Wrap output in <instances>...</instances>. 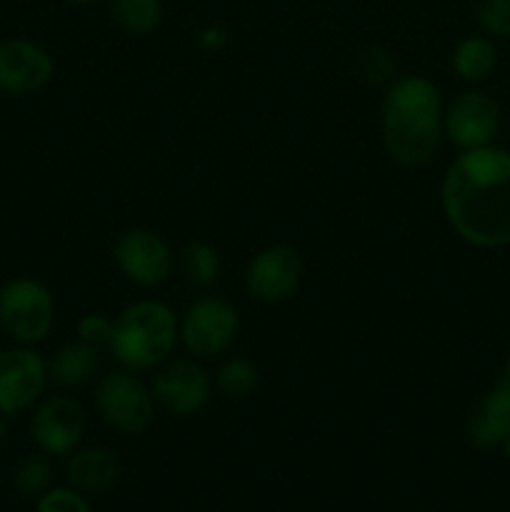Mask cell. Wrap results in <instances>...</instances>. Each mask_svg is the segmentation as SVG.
<instances>
[{
  "mask_svg": "<svg viewBox=\"0 0 510 512\" xmlns=\"http://www.w3.org/2000/svg\"><path fill=\"white\" fill-rule=\"evenodd\" d=\"M228 40L230 30L225 28L223 23H208L195 33V43H198V48L205 50V53H218V50H223L225 45H228Z\"/></svg>",
  "mask_w": 510,
  "mask_h": 512,
  "instance_id": "cell-26",
  "label": "cell"
},
{
  "mask_svg": "<svg viewBox=\"0 0 510 512\" xmlns=\"http://www.w3.org/2000/svg\"><path fill=\"white\" fill-rule=\"evenodd\" d=\"M510 433V385L498 380L473 403L465 418V438L478 450H495Z\"/></svg>",
  "mask_w": 510,
  "mask_h": 512,
  "instance_id": "cell-14",
  "label": "cell"
},
{
  "mask_svg": "<svg viewBox=\"0 0 510 512\" xmlns=\"http://www.w3.org/2000/svg\"><path fill=\"white\" fill-rule=\"evenodd\" d=\"M360 78L370 85H385L388 88L398 78V60L385 45H365L355 58Z\"/></svg>",
  "mask_w": 510,
  "mask_h": 512,
  "instance_id": "cell-22",
  "label": "cell"
},
{
  "mask_svg": "<svg viewBox=\"0 0 510 512\" xmlns=\"http://www.w3.org/2000/svg\"><path fill=\"white\" fill-rule=\"evenodd\" d=\"M48 383V360L33 345L0 350V413L5 418L33 408Z\"/></svg>",
  "mask_w": 510,
  "mask_h": 512,
  "instance_id": "cell-11",
  "label": "cell"
},
{
  "mask_svg": "<svg viewBox=\"0 0 510 512\" xmlns=\"http://www.w3.org/2000/svg\"><path fill=\"white\" fill-rule=\"evenodd\" d=\"M123 465L113 450L103 445L78 448L68 455L65 463V478L83 495H105L120 483Z\"/></svg>",
  "mask_w": 510,
  "mask_h": 512,
  "instance_id": "cell-15",
  "label": "cell"
},
{
  "mask_svg": "<svg viewBox=\"0 0 510 512\" xmlns=\"http://www.w3.org/2000/svg\"><path fill=\"white\" fill-rule=\"evenodd\" d=\"M475 20L490 38H510V0H473Z\"/></svg>",
  "mask_w": 510,
  "mask_h": 512,
  "instance_id": "cell-23",
  "label": "cell"
},
{
  "mask_svg": "<svg viewBox=\"0 0 510 512\" xmlns=\"http://www.w3.org/2000/svg\"><path fill=\"white\" fill-rule=\"evenodd\" d=\"M30 435L40 453L50 458H68L80 448L85 435V410L73 395H48L35 403Z\"/></svg>",
  "mask_w": 510,
  "mask_h": 512,
  "instance_id": "cell-10",
  "label": "cell"
},
{
  "mask_svg": "<svg viewBox=\"0 0 510 512\" xmlns=\"http://www.w3.org/2000/svg\"><path fill=\"white\" fill-rule=\"evenodd\" d=\"M5 438H8V425H5V415L0 413V448L5 445Z\"/></svg>",
  "mask_w": 510,
  "mask_h": 512,
  "instance_id": "cell-27",
  "label": "cell"
},
{
  "mask_svg": "<svg viewBox=\"0 0 510 512\" xmlns=\"http://www.w3.org/2000/svg\"><path fill=\"white\" fill-rule=\"evenodd\" d=\"M35 512H93V508L88 503V495L70 485V488H48L43 495H38Z\"/></svg>",
  "mask_w": 510,
  "mask_h": 512,
  "instance_id": "cell-24",
  "label": "cell"
},
{
  "mask_svg": "<svg viewBox=\"0 0 510 512\" xmlns=\"http://www.w3.org/2000/svg\"><path fill=\"white\" fill-rule=\"evenodd\" d=\"M443 95L428 75H400L380 103V135L400 168H423L443 140Z\"/></svg>",
  "mask_w": 510,
  "mask_h": 512,
  "instance_id": "cell-2",
  "label": "cell"
},
{
  "mask_svg": "<svg viewBox=\"0 0 510 512\" xmlns=\"http://www.w3.org/2000/svg\"><path fill=\"white\" fill-rule=\"evenodd\" d=\"M450 68L465 83H483L498 68V48L490 35H468L450 53Z\"/></svg>",
  "mask_w": 510,
  "mask_h": 512,
  "instance_id": "cell-17",
  "label": "cell"
},
{
  "mask_svg": "<svg viewBox=\"0 0 510 512\" xmlns=\"http://www.w3.org/2000/svg\"><path fill=\"white\" fill-rule=\"evenodd\" d=\"M93 403L98 415L123 435H143L155 423V398L150 385L133 370H110L95 383Z\"/></svg>",
  "mask_w": 510,
  "mask_h": 512,
  "instance_id": "cell-5",
  "label": "cell"
},
{
  "mask_svg": "<svg viewBox=\"0 0 510 512\" xmlns=\"http://www.w3.org/2000/svg\"><path fill=\"white\" fill-rule=\"evenodd\" d=\"M440 208L450 230L480 250L510 245V150H460L445 168Z\"/></svg>",
  "mask_w": 510,
  "mask_h": 512,
  "instance_id": "cell-1",
  "label": "cell"
},
{
  "mask_svg": "<svg viewBox=\"0 0 510 512\" xmlns=\"http://www.w3.org/2000/svg\"><path fill=\"white\" fill-rule=\"evenodd\" d=\"M303 273L305 263L298 248L288 243H273L260 248L248 260L243 283L250 298L258 300V303L280 305L298 293Z\"/></svg>",
  "mask_w": 510,
  "mask_h": 512,
  "instance_id": "cell-9",
  "label": "cell"
},
{
  "mask_svg": "<svg viewBox=\"0 0 510 512\" xmlns=\"http://www.w3.org/2000/svg\"><path fill=\"white\" fill-rule=\"evenodd\" d=\"M108 13L125 35L145 38L163 23V0H108Z\"/></svg>",
  "mask_w": 510,
  "mask_h": 512,
  "instance_id": "cell-18",
  "label": "cell"
},
{
  "mask_svg": "<svg viewBox=\"0 0 510 512\" xmlns=\"http://www.w3.org/2000/svg\"><path fill=\"white\" fill-rule=\"evenodd\" d=\"M65 3H73V5H93L98 0H65Z\"/></svg>",
  "mask_w": 510,
  "mask_h": 512,
  "instance_id": "cell-29",
  "label": "cell"
},
{
  "mask_svg": "<svg viewBox=\"0 0 510 512\" xmlns=\"http://www.w3.org/2000/svg\"><path fill=\"white\" fill-rule=\"evenodd\" d=\"M15 490L23 495H43L53 488V460L45 453H30L18 463L13 473Z\"/></svg>",
  "mask_w": 510,
  "mask_h": 512,
  "instance_id": "cell-21",
  "label": "cell"
},
{
  "mask_svg": "<svg viewBox=\"0 0 510 512\" xmlns=\"http://www.w3.org/2000/svg\"><path fill=\"white\" fill-rule=\"evenodd\" d=\"M213 383L225 400H245L258 390L260 368L245 355H230L218 365Z\"/></svg>",
  "mask_w": 510,
  "mask_h": 512,
  "instance_id": "cell-20",
  "label": "cell"
},
{
  "mask_svg": "<svg viewBox=\"0 0 510 512\" xmlns=\"http://www.w3.org/2000/svg\"><path fill=\"white\" fill-rule=\"evenodd\" d=\"M55 325V300L45 283L18 275L0 285V328L18 345H38Z\"/></svg>",
  "mask_w": 510,
  "mask_h": 512,
  "instance_id": "cell-4",
  "label": "cell"
},
{
  "mask_svg": "<svg viewBox=\"0 0 510 512\" xmlns=\"http://www.w3.org/2000/svg\"><path fill=\"white\" fill-rule=\"evenodd\" d=\"M150 393L155 405L175 418L198 415L213 398V375L198 358H168L153 370Z\"/></svg>",
  "mask_w": 510,
  "mask_h": 512,
  "instance_id": "cell-7",
  "label": "cell"
},
{
  "mask_svg": "<svg viewBox=\"0 0 510 512\" xmlns=\"http://www.w3.org/2000/svg\"><path fill=\"white\" fill-rule=\"evenodd\" d=\"M500 130V105L485 90H463L443 110V135L460 150L493 145Z\"/></svg>",
  "mask_w": 510,
  "mask_h": 512,
  "instance_id": "cell-12",
  "label": "cell"
},
{
  "mask_svg": "<svg viewBox=\"0 0 510 512\" xmlns=\"http://www.w3.org/2000/svg\"><path fill=\"white\" fill-rule=\"evenodd\" d=\"M180 273L188 280L193 288H210L218 283L220 273H223V258H220L218 248L205 240H190L183 250H180Z\"/></svg>",
  "mask_w": 510,
  "mask_h": 512,
  "instance_id": "cell-19",
  "label": "cell"
},
{
  "mask_svg": "<svg viewBox=\"0 0 510 512\" xmlns=\"http://www.w3.org/2000/svg\"><path fill=\"white\" fill-rule=\"evenodd\" d=\"M55 60L45 45L30 38L0 40V93L33 95L53 80Z\"/></svg>",
  "mask_w": 510,
  "mask_h": 512,
  "instance_id": "cell-13",
  "label": "cell"
},
{
  "mask_svg": "<svg viewBox=\"0 0 510 512\" xmlns=\"http://www.w3.org/2000/svg\"><path fill=\"white\" fill-rule=\"evenodd\" d=\"M100 368V348L75 338L60 345L48 360V380L60 390H78L95 378Z\"/></svg>",
  "mask_w": 510,
  "mask_h": 512,
  "instance_id": "cell-16",
  "label": "cell"
},
{
  "mask_svg": "<svg viewBox=\"0 0 510 512\" xmlns=\"http://www.w3.org/2000/svg\"><path fill=\"white\" fill-rule=\"evenodd\" d=\"M500 450H503V453L510 458V433H508V438H505V443L500 445Z\"/></svg>",
  "mask_w": 510,
  "mask_h": 512,
  "instance_id": "cell-30",
  "label": "cell"
},
{
  "mask_svg": "<svg viewBox=\"0 0 510 512\" xmlns=\"http://www.w3.org/2000/svg\"><path fill=\"white\" fill-rule=\"evenodd\" d=\"M110 333H113V320L103 313H85L75 323V338L93 348H108Z\"/></svg>",
  "mask_w": 510,
  "mask_h": 512,
  "instance_id": "cell-25",
  "label": "cell"
},
{
  "mask_svg": "<svg viewBox=\"0 0 510 512\" xmlns=\"http://www.w3.org/2000/svg\"><path fill=\"white\" fill-rule=\"evenodd\" d=\"M503 380L510 385V350H508V358H505V375H503Z\"/></svg>",
  "mask_w": 510,
  "mask_h": 512,
  "instance_id": "cell-28",
  "label": "cell"
},
{
  "mask_svg": "<svg viewBox=\"0 0 510 512\" xmlns=\"http://www.w3.org/2000/svg\"><path fill=\"white\" fill-rule=\"evenodd\" d=\"M240 333V315L230 300L220 295H200L178 318V338L185 353L198 360L223 358Z\"/></svg>",
  "mask_w": 510,
  "mask_h": 512,
  "instance_id": "cell-6",
  "label": "cell"
},
{
  "mask_svg": "<svg viewBox=\"0 0 510 512\" xmlns=\"http://www.w3.org/2000/svg\"><path fill=\"white\" fill-rule=\"evenodd\" d=\"M115 268L128 283L153 290L168 283L175 270V253L153 228H128L113 245Z\"/></svg>",
  "mask_w": 510,
  "mask_h": 512,
  "instance_id": "cell-8",
  "label": "cell"
},
{
  "mask_svg": "<svg viewBox=\"0 0 510 512\" xmlns=\"http://www.w3.org/2000/svg\"><path fill=\"white\" fill-rule=\"evenodd\" d=\"M178 343V315L173 308L163 300L143 298L115 315L108 353L120 368L140 375L173 358Z\"/></svg>",
  "mask_w": 510,
  "mask_h": 512,
  "instance_id": "cell-3",
  "label": "cell"
}]
</instances>
